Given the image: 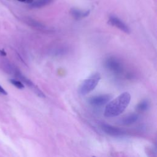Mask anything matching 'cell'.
I'll list each match as a JSON object with an SVG mask.
<instances>
[{
	"label": "cell",
	"instance_id": "1",
	"mask_svg": "<svg viewBox=\"0 0 157 157\" xmlns=\"http://www.w3.org/2000/svg\"><path fill=\"white\" fill-rule=\"evenodd\" d=\"M131 101V95L128 92L121 93L118 97L111 101H109L107 104L104 115L106 117H115L124 112L126 108L129 105Z\"/></svg>",
	"mask_w": 157,
	"mask_h": 157
},
{
	"label": "cell",
	"instance_id": "2",
	"mask_svg": "<svg viewBox=\"0 0 157 157\" xmlns=\"http://www.w3.org/2000/svg\"><path fill=\"white\" fill-rule=\"evenodd\" d=\"M101 78L100 74L96 73L89 78L85 79L79 88V93L82 95H85L93 90L98 85Z\"/></svg>",
	"mask_w": 157,
	"mask_h": 157
},
{
	"label": "cell",
	"instance_id": "3",
	"mask_svg": "<svg viewBox=\"0 0 157 157\" xmlns=\"http://www.w3.org/2000/svg\"><path fill=\"white\" fill-rule=\"evenodd\" d=\"M101 128L105 133L112 137H121L125 134V132L123 130L108 124H102Z\"/></svg>",
	"mask_w": 157,
	"mask_h": 157
},
{
	"label": "cell",
	"instance_id": "4",
	"mask_svg": "<svg viewBox=\"0 0 157 157\" xmlns=\"http://www.w3.org/2000/svg\"><path fill=\"white\" fill-rule=\"evenodd\" d=\"M112 98L110 94H102L91 97L89 99L88 102L93 106H102L108 103Z\"/></svg>",
	"mask_w": 157,
	"mask_h": 157
},
{
	"label": "cell",
	"instance_id": "5",
	"mask_svg": "<svg viewBox=\"0 0 157 157\" xmlns=\"http://www.w3.org/2000/svg\"><path fill=\"white\" fill-rule=\"evenodd\" d=\"M108 23L110 25L115 26L116 28H118L119 29L126 33H129L131 31L129 28L123 21H121L117 17L110 16L108 20Z\"/></svg>",
	"mask_w": 157,
	"mask_h": 157
},
{
	"label": "cell",
	"instance_id": "6",
	"mask_svg": "<svg viewBox=\"0 0 157 157\" xmlns=\"http://www.w3.org/2000/svg\"><path fill=\"white\" fill-rule=\"evenodd\" d=\"M105 66L111 71L119 74L122 72L123 67L121 63L116 59L110 58L107 59L105 61Z\"/></svg>",
	"mask_w": 157,
	"mask_h": 157
},
{
	"label": "cell",
	"instance_id": "7",
	"mask_svg": "<svg viewBox=\"0 0 157 157\" xmlns=\"http://www.w3.org/2000/svg\"><path fill=\"white\" fill-rule=\"evenodd\" d=\"M139 118V115L136 113H131L126 115L120 120L121 124L123 125H129L136 122Z\"/></svg>",
	"mask_w": 157,
	"mask_h": 157
},
{
	"label": "cell",
	"instance_id": "8",
	"mask_svg": "<svg viewBox=\"0 0 157 157\" xmlns=\"http://www.w3.org/2000/svg\"><path fill=\"white\" fill-rule=\"evenodd\" d=\"M71 13L72 17L75 19H80L83 17H86L89 14V11L86 12H82L80 10L72 9L71 11Z\"/></svg>",
	"mask_w": 157,
	"mask_h": 157
},
{
	"label": "cell",
	"instance_id": "9",
	"mask_svg": "<svg viewBox=\"0 0 157 157\" xmlns=\"http://www.w3.org/2000/svg\"><path fill=\"white\" fill-rule=\"evenodd\" d=\"M53 0H37L31 3L30 6L33 8H40L51 3Z\"/></svg>",
	"mask_w": 157,
	"mask_h": 157
},
{
	"label": "cell",
	"instance_id": "10",
	"mask_svg": "<svg viewBox=\"0 0 157 157\" xmlns=\"http://www.w3.org/2000/svg\"><path fill=\"white\" fill-rule=\"evenodd\" d=\"M150 107V103L147 100H143L139 102L136 107V109L138 112L146 111Z\"/></svg>",
	"mask_w": 157,
	"mask_h": 157
},
{
	"label": "cell",
	"instance_id": "11",
	"mask_svg": "<svg viewBox=\"0 0 157 157\" xmlns=\"http://www.w3.org/2000/svg\"><path fill=\"white\" fill-rule=\"evenodd\" d=\"M10 82L13 85H14L16 88H18V89H23L24 88L25 86L23 85V83L19 81V80H15V79H10L9 80Z\"/></svg>",
	"mask_w": 157,
	"mask_h": 157
},
{
	"label": "cell",
	"instance_id": "12",
	"mask_svg": "<svg viewBox=\"0 0 157 157\" xmlns=\"http://www.w3.org/2000/svg\"><path fill=\"white\" fill-rule=\"evenodd\" d=\"M0 93L2 94H4V95H7V93L6 92V91L1 86V85H0Z\"/></svg>",
	"mask_w": 157,
	"mask_h": 157
},
{
	"label": "cell",
	"instance_id": "13",
	"mask_svg": "<svg viewBox=\"0 0 157 157\" xmlns=\"http://www.w3.org/2000/svg\"><path fill=\"white\" fill-rule=\"evenodd\" d=\"M20 2H27V3H32L33 2V0H18Z\"/></svg>",
	"mask_w": 157,
	"mask_h": 157
},
{
	"label": "cell",
	"instance_id": "14",
	"mask_svg": "<svg viewBox=\"0 0 157 157\" xmlns=\"http://www.w3.org/2000/svg\"><path fill=\"white\" fill-rule=\"evenodd\" d=\"M0 54H1L2 56H6V52L4 51V50H3V49L0 50Z\"/></svg>",
	"mask_w": 157,
	"mask_h": 157
},
{
	"label": "cell",
	"instance_id": "15",
	"mask_svg": "<svg viewBox=\"0 0 157 157\" xmlns=\"http://www.w3.org/2000/svg\"><path fill=\"white\" fill-rule=\"evenodd\" d=\"M92 157H96V156H92Z\"/></svg>",
	"mask_w": 157,
	"mask_h": 157
}]
</instances>
